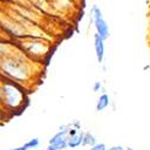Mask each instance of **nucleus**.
<instances>
[{"label": "nucleus", "instance_id": "10", "mask_svg": "<svg viewBox=\"0 0 150 150\" xmlns=\"http://www.w3.org/2000/svg\"><path fill=\"white\" fill-rule=\"evenodd\" d=\"M107 150H125V149L121 145H115V146H112V148H109Z\"/></svg>", "mask_w": 150, "mask_h": 150}, {"label": "nucleus", "instance_id": "3", "mask_svg": "<svg viewBox=\"0 0 150 150\" xmlns=\"http://www.w3.org/2000/svg\"><path fill=\"white\" fill-rule=\"evenodd\" d=\"M109 106V96L107 94H103L98 97L97 102H96V110H103Z\"/></svg>", "mask_w": 150, "mask_h": 150}, {"label": "nucleus", "instance_id": "2", "mask_svg": "<svg viewBox=\"0 0 150 150\" xmlns=\"http://www.w3.org/2000/svg\"><path fill=\"white\" fill-rule=\"evenodd\" d=\"M94 47H95L97 61L102 62L103 57H105V45H103V40L97 34H95V36H94Z\"/></svg>", "mask_w": 150, "mask_h": 150}, {"label": "nucleus", "instance_id": "4", "mask_svg": "<svg viewBox=\"0 0 150 150\" xmlns=\"http://www.w3.org/2000/svg\"><path fill=\"white\" fill-rule=\"evenodd\" d=\"M82 143H83V134L82 133L81 134L77 133V134H74V136L69 137L67 138V146H70V148H77Z\"/></svg>", "mask_w": 150, "mask_h": 150}, {"label": "nucleus", "instance_id": "9", "mask_svg": "<svg viewBox=\"0 0 150 150\" xmlns=\"http://www.w3.org/2000/svg\"><path fill=\"white\" fill-rule=\"evenodd\" d=\"M93 89H94V91H98L100 89H101V82H95L94 83V86H93Z\"/></svg>", "mask_w": 150, "mask_h": 150}, {"label": "nucleus", "instance_id": "5", "mask_svg": "<svg viewBox=\"0 0 150 150\" xmlns=\"http://www.w3.org/2000/svg\"><path fill=\"white\" fill-rule=\"evenodd\" d=\"M67 148V138L62 139L60 142H57L54 144H49L47 150H64Z\"/></svg>", "mask_w": 150, "mask_h": 150}, {"label": "nucleus", "instance_id": "11", "mask_svg": "<svg viewBox=\"0 0 150 150\" xmlns=\"http://www.w3.org/2000/svg\"><path fill=\"white\" fill-rule=\"evenodd\" d=\"M8 150H28L25 146H17V148H13V149H8Z\"/></svg>", "mask_w": 150, "mask_h": 150}, {"label": "nucleus", "instance_id": "12", "mask_svg": "<svg viewBox=\"0 0 150 150\" xmlns=\"http://www.w3.org/2000/svg\"><path fill=\"white\" fill-rule=\"evenodd\" d=\"M127 150H133V149H132V148H129V149H127Z\"/></svg>", "mask_w": 150, "mask_h": 150}, {"label": "nucleus", "instance_id": "7", "mask_svg": "<svg viewBox=\"0 0 150 150\" xmlns=\"http://www.w3.org/2000/svg\"><path fill=\"white\" fill-rule=\"evenodd\" d=\"M39 144H40L39 138H33V139H30L29 142H27L25 144H24V146H25L27 149H35V148L39 146Z\"/></svg>", "mask_w": 150, "mask_h": 150}, {"label": "nucleus", "instance_id": "1", "mask_svg": "<svg viewBox=\"0 0 150 150\" xmlns=\"http://www.w3.org/2000/svg\"><path fill=\"white\" fill-rule=\"evenodd\" d=\"M93 16H94V23H95V28H96V34L101 37L105 41L109 37V29H108V24L102 17V12L100 10L98 6L93 7Z\"/></svg>", "mask_w": 150, "mask_h": 150}, {"label": "nucleus", "instance_id": "6", "mask_svg": "<svg viewBox=\"0 0 150 150\" xmlns=\"http://www.w3.org/2000/svg\"><path fill=\"white\" fill-rule=\"evenodd\" d=\"M96 144V139L91 133H84L83 134V143L82 145H91L94 146Z\"/></svg>", "mask_w": 150, "mask_h": 150}, {"label": "nucleus", "instance_id": "8", "mask_svg": "<svg viewBox=\"0 0 150 150\" xmlns=\"http://www.w3.org/2000/svg\"><path fill=\"white\" fill-rule=\"evenodd\" d=\"M90 150H107V148L103 143H96L94 146H91Z\"/></svg>", "mask_w": 150, "mask_h": 150}]
</instances>
